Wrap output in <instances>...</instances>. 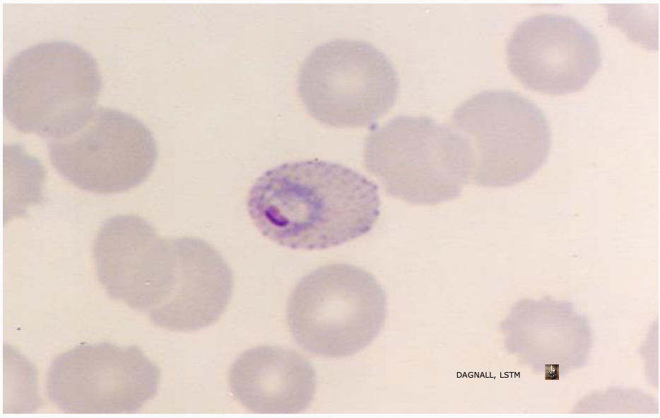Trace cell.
Returning a JSON list of instances; mask_svg holds the SVG:
<instances>
[{
	"instance_id": "cell-9",
	"label": "cell",
	"mask_w": 660,
	"mask_h": 418,
	"mask_svg": "<svg viewBox=\"0 0 660 418\" xmlns=\"http://www.w3.org/2000/svg\"><path fill=\"white\" fill-rule=\"evenodd\" d=\"M93 252L98 278L111 298L148 314L170 298L177 276L176 238H162L143 217L109 218Z\"/></svg>"
},
{
	"instance_id": "cell-7",
	"label": "cell",
	"mask_w": 660,
	"mask_h": 418,
	"mask_svg": "<svg viewBox=\"0 0 660 418\" xmlns=\"http://www.w3.org/2000/svg\"><path fill=\"white\" fill-rule=\"evenodd\" d=\"M160 381L159 367L139 346L86 343L53 359L47 393L67 413H132L155 397Z\"/></svg>"
},
{
	"instance_id": "cell-3",
	"label": "cell",
	"mask_w": 660,
	"mask_h": 418,
	"mask_svg": "<svg viewBox=\"0 0 660 418\" xmlns=\"http://www.w3.org/2000/svg\"><path fill=\"white\" fill-rule=\"evenodd\" d=\"M364 160L386 193L422 205L458 198L474 167L469 142L451 125L405 114L374 126Z\"/></svg>"
},
{
	"instance_id": "cell-13",
	"label": "cell",
	"mask_w": 660,
	"mask_h": 418,
	"mask_svg": "<svg viewBox=\"0 0 660 418\" xmlns=\"http://www.w3.org/2000/svg\"><path fill=\"white\" fill-rule=\"evenodd\" d=\"M559 378V366L556 364H546V379H558Z\"/></svg>"
},
{
	"instance_id": "cell-1",
	"label": "cell",
	"mask_w": 660,
	"mask_h": 418,
	"mask_svg": "<svg viewBox=\"0 0 660 418\" xmlns=\"http://www.w3.org/2000/svg\"><path fill=\"white\" fill-rule=\"evenodd\" d=\"M377 185L344 165L286 162L259 176L247 208L263 236L292 249L340 246L372 230L380 215Z\"/></svg>"
},
{
	"instance_id": "cell-6",
	"label": "cell",
	"mask_w": 660,
	"mask_h": 418,
	"mask_svg": "<svg viewBox=\"0 0 660 418\" xmlns=\"http://www.w3.org/2000/svg\"><path fill=\"white\" fill-rule=\"evenodd\" d=\"M399 79L391 60L372 44L338 39L315 47L298 77L307 112L338 128L373 126L395 103Z\"/></svg>"
},
{
	"instance_id": "cell-8",
	"label": "cell",
	"mask_w": 660,
	"mask_h": 418,
	"mask_svg": "<svg viewBox=\"0 0 660 418\" xmlns=\"http://www.w3.org/2000/svg\"><path fill=\"white\" fill-rule=\"evenodd\" d=\"M51 164L86 191L110 194L131 189L152 172L158 155L150 129L118 109L95 108L74 133L48 142Z\"/></svg>"
},
{
	"instance_id": "cell-4",
	"label": "cell",
	"mask_w": 660,
	"mask_h": 418,
	"mask_svg": "<svg viewBox=\"0 0 660 418\" xmlns=\"http://www.w3.org/2000/svg\"><path fill=\"white\" fill-rule=\"evenodd\" d=\"M387 316L384 289L369 272L347 263L319 267L301 278L287 304L296 343L324 358L354 355L379 335Z\"/></svg>"
},
{
	"instance_id": "cell-2",
	"label": "cell",
	"mask_w": 660,
	"mask_h": 418,
	"mask_svg": "<svg viewBox=\"0 0 660 418\" xmlns=\"http://www.w3.org/2000/svg\"><path fill=\"white\" fill-rule=\"evenodd\" d=\"M102 88L97 61L67 40L44 41L14 54L2 80L7 121L22 133L49 140L81 129Z\"/></svg>"
},
{
	"instance_id": "cell-12",
	"label": "cell",
	"mask_w": 660,
	"mask_h": 418,
	"mask_svg": "<svg viewBox=\"0 0 660 418\" xmlns=\"http://www.w3.org/2000/svg\"><path fill=\"white\" fill-rule=\"evenodd\" d=\"M235 399L255 413H298L312 403L317 376L312 364L297 352L261 345L240 354L229 373Z\"/></svg>"
},
{
	"instance_id": "cell-11",
	"label": "cell",
	"mask_w": 660,
	"mask_h": 418,
	"mask_svg": "<svg viewBox=\"0 0 660 418\" xmlns=\"http://www.w3.org/2000/svg\"><path fill=\"white\" fill-rule=\"evenodd\" d=\"M177 264L168 300L148 314L156 326L191 332L216 323L232 297L233 275L223 255L205 240L177 238Z\"/></svg>"
},
{
	"instance_id": "cell-5",
	"label": "cell",
	"mask_w": 660,
	"mask_h": 418,
	"mask_svg": "<svg viewBox=\"0 0 660 418\" xmlns=\"http://www.w3.org/2000/svg\"><path fill=\"white\" fill-rule=\"evenodd\" d=\"M451 126L466 138L479 186L507 187L532 177L544 165L551 132L543 112L512 90H484L452 112Z\"/></svg>"
},
{
	"instance_id": "cell-10",
	"label": "cell",
	"mask_w": 660,
	"mask_h": 418,
	"mask_svg": "<svg viewBox=\"0 0 660 418\" xmlns=\"http://www.w3.org/2000/svg\"><path fill=\"white\" fill-rule=\"evenodd\" d=\"M509 71L526 88L562 95L582 90L601 66L597 37L576 18L555 13L526 18L507 45Z\"/></svg>"
}]
</instances>
